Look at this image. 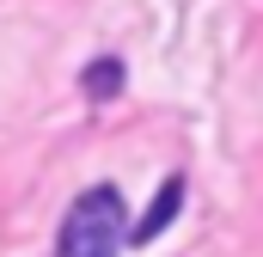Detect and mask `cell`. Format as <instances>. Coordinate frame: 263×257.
Instances as JSON below:
<instances>
[{"instance_id":"obj_2","label":"cell","mask_w":263,"mask_h":257,"mask_svg":"<svg viewBox=\"0 0 263 257\" xmlns=\"http://www.w3.org/2000/svg\"><path fill=\"white\" fill-rule=\"evenodd\" d=\"M184 190H190V184H184V172H172V178H165V184L153 190V202H147V214L135 221L129 245H153V239H159V233H165V227L178 221V208H184Z\"/></svg>"},{"instance_id":"obj_3","label":"cell","mask_w":263,"mask_h":257,"mask_svg":"<svg viewBox=\"0 0 263 257\" xmlns=\"http://www.w3.org/2000/svg\"><path fill=\"white\" fill-rule=\"evenodd\" d=\"M123 86H129V67H123V56H92V62H86V74H80V92H86L92 104L117 98Z\"/></svg>"},{"instance_id":"obj_1","label":"cell","mask_w":263,"mask_h":257,"mask_svg":"<svg viewBox=\"0 0 263 257\" xmlns=\"http://www.w3.org/2000/svg\"><path fill=\"white\" fill-rule=\"evenodd\" d=\"M129 202L117 184H86L67 202L62 233H55V257H123L129 245Z\"/></svg>"}]
</instances>
